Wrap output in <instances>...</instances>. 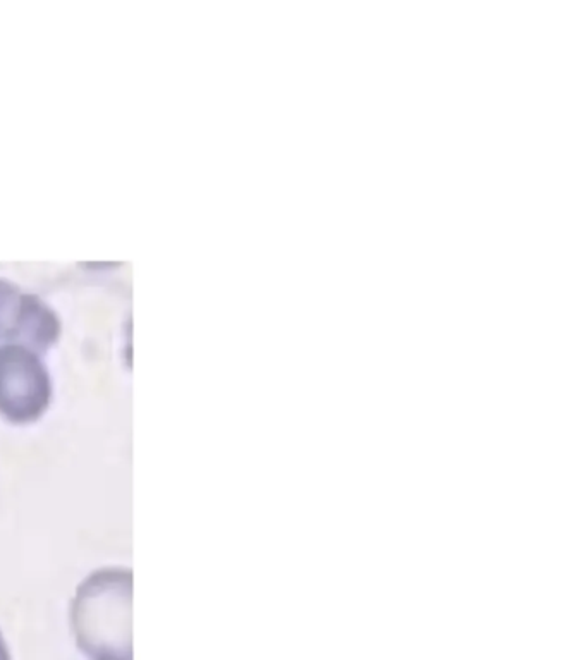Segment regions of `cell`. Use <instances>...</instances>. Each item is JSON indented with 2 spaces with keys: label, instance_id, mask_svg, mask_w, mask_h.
<instances>
[{
  "label": "cell",
  "instance_id": "7a4b0ae2",
  "mask_svg": "<svg viewBox=\"0 0 586 660\" xmlns=\"http://www.w3.org/2000/svg\"><path fill=\"white\" fill-rule=\"evenodd\" d=\"M54 384L49 367L35 351L0 346V416L11 425H33L49 411Z\"/></svg>",
  "mask_w": 586,
  "mask_h": 660
},
{
  "label": "cell",
  "instance_id": "6da1fadb",
  "mask_svg": "<svg viewBox=\"0 0 586 660\" xmlns=\"http://www.w3.org/2000/svg\"><path fill=\"white\" fill-rule=\"evenodd\" d=\"M69 616L86 660H133V569H95L76 587Z\"/></svg>",
  "mask_w": 586,
  "mask_h": 660
},
{
  "label": "cell",
  "instance_id": "277c9868",
  "mask_svg": "<svg viewBox=\"0 0 586 660\" xmlns=\"http://www.w3.org/2000/svg\"><path fill=\"white\" fill-rule=\"evenodd\" d=\"M0 660H13V655L7 647L6 638L2 635V631H0Z\"/></svg>",
  "mask_w": 586,
  "mask_h": 660
},
{
  "label": "cell",
  "instance_id": "3957f363",
  "mask_svg": "<svg viewBox=\"0 0 586 660\" xmlns=\"http://www.w3.org/2000/svg\"><path fill=\"white\" fill-rule=\"evenodd\" d=\"M61 332V318L47 301L0 277V346L16 344L45 355Z\"/></svg>",
  "mask_w": 586,
  "mask_h": 660
}]
</instances>
